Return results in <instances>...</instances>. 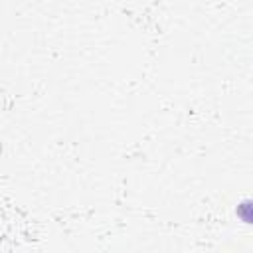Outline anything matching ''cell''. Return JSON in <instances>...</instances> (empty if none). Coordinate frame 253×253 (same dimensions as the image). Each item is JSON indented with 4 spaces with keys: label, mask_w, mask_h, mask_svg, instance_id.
<instances>
[{
    "label": "cell",
    "mask_w": 253,
    "mask_h": 253,
    "mask_svg": "<svg viewBox=\"0 0 253 253\" xmlns=\"http://www.w3.org/2000/svg\"><path fill=\"white\" fill-rule=\"evenodd\" d=\"M235 215L247 223V225H253V198H247V200H241L235 208Z\"/></svg>",
    "instance_id": "6da1fadb"
}]
</instances>
